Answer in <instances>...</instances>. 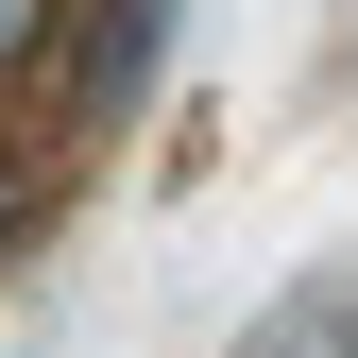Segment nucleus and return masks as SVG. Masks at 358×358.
I'll use <instances>...</instances> for the list:
<instances>
[{
	"instance_id": "obj_1",
	"label": "nucleus",
	"mask_w": 358,
	"mask_h": 358,
	"mask_svg": "<svg viewBox=\"0 0 358 358\" xmlns=\"http://www.w3.org/2000/svg\"><path fill=\"white\" fill-rule=\"evenodd\" d=\"M222 358H358V273H307L290 307H256Z\"/></svg>"
},
{
	"instance_id": "obj_2",
	"label": "nucleus",
	"mask_w": 358,
	"mask_h": 358,
	"mask_svg": "<svg viewBox=\"0 0 358 358\" xmlns=\"http://www.w3.org/2000/svg\"><path fill=\"white\" fill-rule=\"evenodd\" d=\"M154 34H171V0H103V69H85V103H137V85H154Z\"/></svg>"
},
{
	"instance_id": "obj_3",
	"label": "nucleus",
	"mask_w": 358,
	"mask_h": 358,
	"mask_svg": "<svg viewBox=\"0 0 358 358\" xmlns=\"http://www.w3.org/2000/svg\"><path fill=\"white\" fill-rule=\"evenodd\" d=\"M34 34H52V0H0V69H17V52H34Z\"/></svg>"
},
{
	"instance_id": "obj_4",
	"label": "nucleus",
	"mask_w": 358,
	"mask_h": 358,
	"mask_svg": "<svg viewBox=\"0 0 358 358\" xmlns=\"http://www.w3.org/2000/svg\"><path fill=\"white\" fill-rule=\"evenodd\" d=\"M17 222H34V205H17V188H0V239H17Z\"/></svg>"
}]
</instances>
